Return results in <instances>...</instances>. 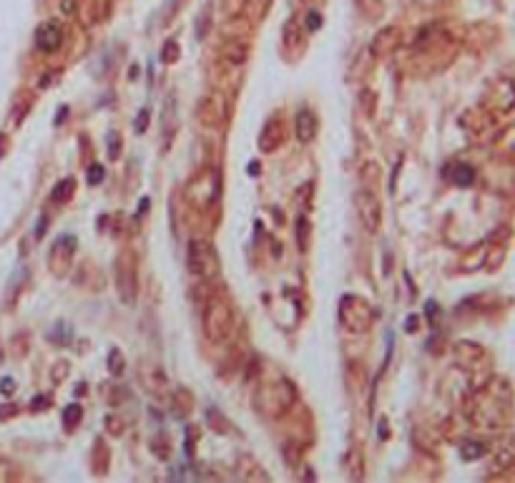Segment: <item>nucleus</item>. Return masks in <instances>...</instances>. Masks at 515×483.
<instances>
[{
	"instance_id": "nucleus-1",
	"label": "nucleus",
	"mask_w": 515,
	"mask_h": 483,
	"mask_svg": "<svg viewBox=\"0 0 515 483\" xmlns=\"http://www.w3.org/2000/svg\"><path fill=\"white\" fill-rule=\"evenodd\" d=\"M61 40H63V30H61L58 23H53V20L40 23L38 30H35V46H38L40 51L53 53L58 46H61Z\"/></svg>"
},
{
	"instance_id": "nucleus-2",
	"label": "nucleus",
	"mask_w": 515,
	"mask_h": 483,
	"mask_svg": "<svg viewBox=\"0 0 515 483\" xmlns=\"http://www.w3.org/2000/svg\"><path fill=\"white\" fill-rule=\"evenodd\" d=\"M294 124H297V138L302 144H309L317 133V119L307 109H302L297 114V119H294Z\"/></svg>"
},
{
	"instance_id": "nucleus-3",
	"label": "nucleus",
	"mask_w": 515,
	"mask_h": 483,
	"mask_svg": "<svg viewBox=\"0 0 515 483\" xmlns=\"http://www.w3.org/2000/svg\"><path fill=\"white\" fill-rule=\"evenodd\" d=\"M452 181L460 184V186L473 184V169L465 167V164H458V169H455V174H452Z\"/></svg>"
},
{
	"instance_id": "nucleus-4",
	"label": "nucleus",
	"mask_w": 515,
	"mask_h": 483,
	"mask_svg": "<svg viewBox=\"0 0 515 483\" xmlns=\"http://www.w3.org/2000/svg\"><path fill=\"white\" fill-rule=\"evenodd\" d=\"M71 191H73V181H71V179H66V181H61V184H58V189H53V199L66 201Z\"/></svg>"
},
{
	"instance_id": "nucleus-5",
	"label": "nucleus",
	"mask_w": 515,
	"mask_h": 483,
	"mask_svg": "<svg viewBox=\"0 0 515 483\" xmlns=\"http://www.w3.org/2000/svg\"><path fill=\"white\" fill-rule=\"evenodd\" d=\"M103 179V169L101 167H91V172H88V181L91 184H96V181H101Z\"/></svg>"
},
{
	"instance_id": "nucleus-6",
	"label": "nucleus",
	"mask_w": 515,
	"mask_h": 483,
	"mask_svg": "<svg viewBox=\"0 0 515 483\" xmlns=\"http://www.w3.org/2000/svg\"><path fill=\"white\" fill-rule=\"evenodd\" d=\"M3 393H13V380H3Z\"/></svg>"
}]
</instances>
